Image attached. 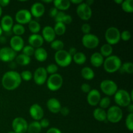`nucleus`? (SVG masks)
<instances>
[{
  "label": "nucleus",
  "instance_id": "8",
  "mask_svg": "<svg viewBox=\"0 0 133 133\" xmlns=\"http://www.w3.org/2000/svg\"><path fill=\"white\" fill-rule=\"evenodd\" d=\"M100 88L105 95L109 96H114L118 91V85L112 80H104L100 84Z\"/></svg>",
  "mask_w": 133,
  "mask_h": 133
},
{
  "label": "nucleus",
  "instance_id": "47",
  "mask_svg": "<svg viewBox=\"0 0 133 133\" xmlns=\"http://www.w3.org/2000/svg\"><path fill=\"white\" fill-rule=\"evenodd\" d=\"M81 90L83 91V92H84V93H89L90 91L91 90V87L88 84H87V83H84V84H82L81 87Z\"/></svg>",
  "mask_w": 133,
  "mask_h": 133
},
{
  "label": "nucleus",
  "instance_id": "60",
  "mask_svg": "<svg viewBox=\"0 0 133 133\" xmlns=\"http://www.w3.org/2000/svg\"><path fill=\"white\" fill-rule=\"evenodd\" d=\"M2 32H3V31H2V29H1V27H0V36H1V35H2Z\"/></svg>",
  "mask_w": 133,
  "mask_h": 133
},
{
  "label": "nucleus",
  "instance_id": "48",
  "mask_svg": "<svg viewBox=\"0 0 133 133\" xmlns=\"http://www.w3.org/2000/svg\"><path fill=\"white\" fill-rule=\"evenodd\" d=\"M71 22H72V18H71V16L69 15V14H66L63 18L62 23L65 25V24H70V23H71Z\"/></svg>",
  "mask_w": 133,
  "mask_h": 133
},
{
  "label": "nucleus",
  "instance_id": "31",
  "mask_svg": "<svg viewBox=\"0 0 133 133\" xmlns=\"http://www.w3.org/2000/svg\"><path fill=\"white\" fill-rule=\"evenodd\" d=\"M119 70L121 74H132L133 72V64L131 62H125L122 64Z\"/></svg>",
  "mask_w": 133,
  "mask_h": 133
},
{
  "label": "nucleus",
  "instance_id": "62",
  "mask_svg": "<svg viewBox=\"0 0 133 133\" xmlns=\"http://www.w3.org/2000/svg\"><path fill=\"white\" fill-rule=\"evenodd\" d=\"M7 133H15L14 132V131H10V132H7Z\"/></svg>",
  "mask_w": 133,
  "mask_h": 133
},
{
  "label": "nucleus",
  "instance_id": "32",
  "mask_svg": "<svg viewBox=\"0 0 133 133\" xmlns=\"http://www.w3.org/2000/svg\"><path fill=\"white\" fill-rule=\"evenodd\" d=\"M16 62L21 66H27L31 62V58L23 54H20L16 57Z\"/></svg>",
  "mask_w": 133,
  "mask_h": 133
},
{
  "label": "nucleus",
  "instance_id": "2",
  "mask_svg": "<svg viewBox=\"0 0 133 133\" xmlns=\"http://www.w3.org/2000/svg\"><path fill=\"white\" fill-rule=\"evenodd\" d=\"M122 64V61L119 57L116 55H111L107 57L106 59L104 61L103 65L107 72L112 74L119 70Z\"/></svg>",
  "mask_w": 133,
  "mask_h": 133
},
{
  "label": "nucleus",
  "instance_id": "43",
  "mask_svg": "<svg viewBox=\"0 0 133 133\" xmlns=\"http://www.w3.org/2000/svg\"><path fill=\"white\" fill-rule=\"evenodd\" d=\"M131 32H129L127 30H125V31H123L122 33L120 34V38L122 40H123V41H128L131 39Z\"/></svg>",
  "mask_w": 133,
  "mask_h": 133
},
{
  "label": "nucleus",
  "instance_id": "34",
  "mask_svg": "<svg viewBox=\"0 0 133 133\" xmlns=\"http://www.w3.org/2000/svg\"><path fill=\"white\" fill-rule=\"evenodd\" d=\"M28 24L29 29L32 34H38V32H39V31H40V29H41L40 24L37 21L31 20Z\"/></svg>",
  "mask_w": 133,
  "mask_h": 133
},
{
  "label": "nucleus",
  "instance_id": "46",
  "mask_svg": "<svg viewBox=\"0 0 133 133\" xmlns=\"http://www.w3.org/2000/svg\"><path fill=\"white\" fill-rule=\"evenodd\" d=\"M39 123L42 128H47L49 125V121L47 118H42Z\"/></svg>",
  "mask_w": 133,
  "mask_h": 133
},
{
  "label": "nucleus",
  "instance_id": "7",
  "mask_svg": "<svg viewBox=\"0 0 133 133\" xmlns=\"http://www.w3.org/2000/svg\"><path fill=\"white\" fill-rule=\"evenodd\" d=\"M120 31L115 27H110L105 32V38L107 44L110 45L117 44L120 40Z\"/></svg>",
  "mask_w": 133,
  "mask_h": 133
},
{
  "label": "nucleus",
  "instance_id": "59",
  "mask_svg": "<svg viewBox=\"0 0 133 133\" xmlns=\"http://www.w3.org/2000/svg\"><path fill=\"white\" fill-rule=\"evenodd\" d=\"M1 14H2V8H1V6H0V17H1Z\"/></svg>",
  "mask_w": 133,
  "mask_h": 133
},
{
  "label": "nucleus",
  "instance_id": "5",
  "mask_svg": "<svg viewBox=\"0 0 133 133\" xmlns=\"http://www.w3.org/2000/svg\"><path fill=\"white\" fill-rule=\"evenodd\" d=\"M122 118L123 111L118 106H112L108 109L107 112V120L110 123H118L122 120Z\"/></svg>",
  "mask_w": 133,
  "mask_h": 133
},
{
  "label": "nucleus",
  "instance_id": "24",
  "mask_svg": "<svg viewBox=\"0 0 133 133\" xmlns=\"http://www.w3.org/2000/svg\"><path fill=\"white\" fill-rule=\"evenodd\" d=\"M35 58L39 62H44L48 58V52L44 48H39L35 50L34 53Z\"/></svg>",
  "mask_w": 133,
  "mask_h": 133
},
{
  "label": "nucleus",
  "instance_id": "25",
  "mask_svg": "<svg viewBox=\"0 0 133 133\" xmlns=\"http://www.w3.org/2000/svg\"><path fill=\"white\" fill-rule=\"evenodd\" d=\"M53 3L54 4V7L58 10H68L71 5V3L68 0H55Z\"/></svg>",
  "mask_w": 133,
  "mask_h": 133
},
{
  "label": "nucleus",
  "instance_id": "20",
  "mask_svg": "<svg viewBox=\"0 0 133 133\" xmlns=\"http://www.w3.org/2000/svg\"><path fill=\"white\" fill-rule=\"evenodd\" d=\"M14 24L13 19L10 16L5 15L2 18L1 21V28L2 31L8 32L12 30Z\"/></svg>",
  "mask_w": 133,
  "mask_h": 133
},
{
  "label": "nucleus",
  "instance_id": "11",
  "mask_svg": "<svg viewBox=\"0 0 133 133\" xmlns=\"http://www.w3.org/2000/svg\"><path fill=\"white\" fill-rule=\"evenodd\" d=\"M76 12L78 16L83 20H88L92 15V10L90 6L83 2L78 5Z\"/></svg>",
  "mask_w": 133,
  "mask_h": 133
},
{
  "label": "nucleus",
  "instance_id": "15",
  "mask_svg": "<svg viewBox=\"0 0 133 133\" xmlns=\"http://www.w3.org/2000/svg\"><path fill=\"white\" fill-rule=\"evenodd\" d=\"M29 113L32 119L37 122L41 120L44 117V110L42 107L37 103L31 105L29 109Z\"/></svg>",
  "mask_w": 133,
  "mask_h": 133
},
{
  "label": "nucleus",
  "instance_id": "50",
  "mask_svg": "<svg viewBox=\"0 0 133 133\" xmlns=\"http://www.w3.org/2000/svg\"><path fill=\"white\" fill-rule=\"evenodd\" d=\"M58 12V10H57V9H56L55 7H53V8H51L50 10H49V16H50L51 17L55 18V17L56 16V15L57 14Z\"/></svg>",
  "mask_w": 133,
  "mask_h": 133
},
{
  "label": "nucleus",
  "instance_id": "28",
  "mask_svg": "<svg viewBox=\"0 0 133 133\" xmlns=\"http://www.w3.org/2000/svg\"><path fill=\"white\" fill-rule=\"evenodd\" d=\"M113 51V48L111 45L109 44H105L102 45L100 48V54L105 57H109L112 55Z\"/></svg>",
  "mask_w": 133,
  "mask_h": 133
},
{
  "label": "nucleus",
  "instance_id": "58",
  "mask_svg": "<svg viewBox=\"0 0 133 133\" xmlns=\"http://www.w3.org/2000/svg\"><path fill=\"white\" fill-rule=\"evenodd\" d=\"M114 2L117 4H120V5H122V3H123V0H115Z\"/></svg>",
  "mask_w": 133,
  "mask_h": 133
},
{
  "label": "nucleus",
  "instance_id": "13",
  "mask_svg": "<svg viewBox=\"0 0 133 133\" xmlns=\"http://www.w3.org/2000/svg\"><path fill=\"white\" fill-rule=\"evenodd\" d=\"M34 81L38 85H42L48 79V73L45 68H38L33 75Z\"/></svg>",
  "mask_w": 133,
  "mask_h": 133
},
{
  "label": "nucleus",
  "instance_id": "17",
  "mask_svg": "<svg viewBox=\"0 0 133 133\" xmlns=\"http://www.w3.org/2000/svg\"><path fill=\"white\" fill-rule=\"evenodd\" d=\"M10 48L16 53L23 49L24 47V41L21 36H14L10 39Z\"/></svg>",
  "mask_w": 133,
  "mask_h": 133
},
{
  "label": "nucleus",
  "instance_id": "38",
  "mask_svg": "<svg viewBox=\"0 0 133 133\" xmlns=\"http://www.w3.org/2000/svg\"><path fill=\"white\" fill-rule=\"evenodd\" d=\"M99 105L101 109H107L110 105V99L109 97H105L101 99L99 103Z\"/></svg>",
  "mask_w": 133,
  "mask_h": 133
},
{
  "label": "nucleus",
  "instance_id": "40",
  "mask_svg": "<svg viewBox=\"0 0 133 133\" xmlns=\"http://www.w3.org/2000/svg\"><path fill=\"white\" fill-rule=\"evenodd\" d=\"M125 125L127 128L130 131H133V114H129L127 116L125 120Z\"/></svg>",
  "mask_w": 133,
  "mask_h": 133
},
{
  "label": "nucleus",
  "instance_id": "16",
  "mask_svg": "<svg viewBox=\"0 0 133 133\" xmlns=\"http://www.w3.org/2000/svg\"><path fill=\"white\" fill-rule=\"evenodd\" d=\"M101 99V94L97 90H91L89 93H88L87 101L91 106H97L99 103Z\"/></svg>",
  "mask_w": 133,
  "mask_h": 133
},
{
  "label": "nucleus",
  "instance_id": "45",
  "mask_svg": "<svg viewBox=\"0 0 133 133\" xmlns=\"http://www.w3.org/2000/svg\"><path fill=\"white\" fill-rule=\"evenodd\" d=\"M81 30L84 33V35H87V34H90V32L91 31V27L90 24L88 23H84L81 27Z\"/></svg>",
  "mask_w": 133,
  "mask_h": 133
},
{
  "label": "nucleus",
  "instance_id": "54",
  "mask_svg": "<svg viewBox=\"0 0 133 133\" xmlns=\"http://www.w3.org/2000/svg\"><path fill=\"white\" fill-rule=\"evenodd\" d=\"M127 110L129 112V114H133V105L132 104H130L128 107H127Z\"/></svg>",
  "mask_w": 133,
  "mask_h": 133
},
{
  "label": "nucleus",
  "instance_id": "6",
  "mask_svg": "<svg viewBox=\"0 0 133 133\" xmlns=\"http://www.w3.org/2000/svg\"><path fill=\"white\" fill-rule=\"evenodd\" d=\"M63 84L62 77L58 74L50 75L47 79V87L51 91H57L62 87Z\"/></svg>",
  "mask_w": 133,
  "mask_h": 133
},
{
  "label": "nucleus",
  "instance_id": "57",
  "mask_svg": "<svg viewBox=\"0 0 133 133\" xmlns=\"http://www.w3.org/2000/svg\"><path fill=\"white\" fill-rule=\"evenodd\" d=\"M94 3V0H87V1L85 2V3L87 4V5H88L89 6H90Z\"/></svg>",
  "mask_w": 133,
  "mask_h": 133
},
{
  "label": "nucleus",
  "instance_id": "49",
  "mask_svg": "<svg viewBox=\"0 0 133 133\" xmlns=\"http://www.w3.org/2000/svg\"><path fill=\"white\" fill-rule=\"evenodd\" d=\"M60 112H61V114H62V116H67L69 114V113H70V109L68 107H61Z\"/></svg>",
  "mask_w": 133,
  "mask_h": 133
},
{
  "label": "nucleus",
  "instance_id": "36",
  "mask_svg": "<svg viewBox=\"0 0 133 133\" xmlns=\"http://www.w3.org/2000/svg\"><path fill=\"white\" fill-rule=\"evenodd\" d=\"M12 30V32H14L15 36H20L23 35L25 33V32L24 26L22 25L18 24V23L13 25Z\"/></svg>",
  "mask_w": 133,
  "mask_h": 133
},
{
  "label": "nucleus",
  "instance_id": "19",
  "mask_svg": "<svg viewBox=\"0 0 133 133\" xmlns=\"http://www.w3.org/2000/svg\"><path fill=\"white\" fill-rule=\"evenodd\" d=\"M30 12L35 18H40L45 12V6L41 3L36 2L32 5Z\"/></svg>",
  "mask_w": 133,
  "mask_h": 133
},
{
  "label": "nucleus",
  "instance_id": "53",
  "mask_svg": "<svg viewBox=\"0 0 133 133\" xmlns=\"http://www.w3.org/2000/svg\"><path fill=\"white\" fill-rule=\"evenodd\" d=\"M9 3H10L9 0H0V6H1L5 7V6H7Z\"/></svg>",
  "mask_w": 133,
  "mask_h": 133
},
{
  "label": "nucleus",
  "instance_id": "56",
  "mask_svg": "<svg viewBox=\"0 0 133 133\" xmlns=\"http://www.w3.org/2000/svg\"><path fill=\"white\" fill-rule=\"evenodd\" d=\"M6 42V39L5 36H0V42L1 44H5Z\"/></svg>",
  "mask_w": 133,
  "mask_h": 133
},
{
  "label": "nucleus",
  "instance_id": "51",
  "mask_svg": "<svg viewBox=\"0 0 133 133\" xmlns=\"http://www.w3.org/2000/svg\"><path fill=\"white\" fill-rule=\"evenodd\" d=\"M46 133H62L58 129L55 128V127H51L48 130Z\"/></svg>",
  "mask_w": 133,
  "mask_h": 133
},
{
  "label": "nucleus",
  "instance_id": "55",
  "mask_svg": "<svg viewBox=\"0 0 133 133\" xmlns=\"http://www.w3.org/2000/svg\"><path fill=\"white\" fill-rule=\"evenodd\" d=\"M70 3H74V4H76V5H79V4L82 3H83V1L82 0H77V1H75V0H71V1H70Z\"/></svg>",
  "mask_w": 133,
  "mask_h": 133
},
{
  "label": "nucleus",
  "instance_id": "41",
  "mask_svg": "<svg viewBox=\"0 0 133 133\" xmlns=\"http://www.w3.org/2000/svg\"><path fill=\"white\" fill-rule=\"evenodd\" d=\"M20 77L22 80L23 79L25 81H29L32 78V74L29 70H25V71H23L21 73Z\"/></svg>",
  "mask_w": 133,
  "mask_h": 133
},
{
  "label": "nucleus",
  "instance_id": "10",
  "mask_svg": "<svg viewBox=\"0 0 133 133\" xmlns=\"http://www.w3.org/2000/svg\"><path fill=\"white\" fill-rule=\"evenodd\" d=\"M12 127L15 133H25L28 128V123L24 118L18 117L12 121Z\"/></svg>",
  "mask_w": 133,
  "mask_h": 133
},
{
  "label": "nucleus",
  "instance_id": "1",
  "mask_svg": "<svg viewBox=\"0 0 133 133\" xmlns=\"http://www.w3.org/2000/svg\"><path fill=\"white\" fill-rule=\"evenodd\" d=\"M22 83L20 74L15 71H6L3 76L1 83L5 89L14 90L16 89Z\"/></svg>",
  "mask_w": 133,
  "mask_h": 133
},
{
  "label": "nucleus",
  "instance_id": "27",
  "mask_svg": "<svg viewBox=\"0 0 133 133\" xmlns=\"http://www.w3.org/2000/svg\"><path fill=\"white\" fill-rule=\"evenodd\" d=\"M81 75L86 80H92L94 78L95 74L94 70L90 67H84L81 70Z\"/></svg>",
  "mask_w": 133,
  "mask_h": 133
},
{
  "label": "nucleus",
  "instance_id": "4",
  "mask_svg": "<svg viewBox=\"0 0 133 133\" xmlns=\"http://www.w3.org/2000/svg\"><path fill=\"white\" fill-rule=\"evenodd\" d=\"M55 60L58 66L61 67H67L71 64L72 57L66 50L58 51L55 54Z\"/></svg>",
  "mask_w": 133,
  "mask_h": 133
},
{
  "label": "nucleus",
  "instance_id": "44",
  "mask_svg": "<svg viewBox=\"0 0 133 133\" xmlns=\"http://www.w3.org/2000/svg\"><path fill=\"white\" fill-rule=\"evenodd\" d=\"M66 15L64 12L62 11H58L57 14L56 15V16L55 17V19L56 23H62V20H63V18L64 17V16Z\"/></svg>",
  "mask_w": 133,
  "mask_h": 133
},
{
  "label": "nucleus",
  "instance_id": "18",
  "mask_svg": "<svg viewBox=\"0 0 133 133\" xmlns=\"http://www.w3.org/2000/svg\"><path fill=\"white\" fill-rule=\"evenodd\" d=\"M44 39L42 36L38 34H32L30 35L28 38V42L29 45L33 48H41L42 45L44 44Z\"/></svg>",
  "mask_w": 133,
  "mask_h": 133
},
{
  "label": "nucleus",
  "instance_id": "22",
  "mask_svg": "<svg viewBox=\"0 0 133 133\" xmlns=\"http://www.w3.org/2000/svg\"><path fill=\"white\" fill-rule=\"evenodd\" d=\"M47 107L51 112L53 114H57L60 112L62 107L61 103L57 99L51 98L47 102Z\"/></svg>",
  "mask_w": 133,
  "mask_h": 133
},
{
  "label": "nucleus",
  "instance_id": "61",
  "mask_svg": "<svg viewBox=\"0 0 133 133\" xmlns=\"http://www.w3.org/2000/svg\"><path fill=\"white\" fill-rule=\"evenodd\" d=\"M44 3H51V2H53L52 1H51V0H49V1H43Z\"/></svg>",
  "mask_w": 133,
  "mask_h": 133
},
{
  "label": "nucleus",
  "instance_id": "35",
  "mask_svg": "<svg viewBox=\"0 0 133 133\" xmlns=\"http://www.w3.org/2000/svg\"><path fill=\"white\" fill-rule=\"evenodd\" d=\"M122 8L124 12L127 13L133 12V1L132 0H125L122 3Z\"/></svg>",
  "mask_w": 133,
  "mask_h": 133
},
{
  "label": "nucleus",
  "instance_id": "37",
  "mask_svg": "<svg viewBox=\"0 0 133 133\" xmlns=\"http://www.w3.org/2000/svg\"><path fill=\"white\" fill-rule=\"evenodd\" d=\"M51 47L53 49L58 51H61L63 49L64 47V44L62 40H55L54 41L51 43Z\"/></svg>",
  "mask_w": 133,
  "mask_h": 133
},
{
  "label": "nucleus",
  "instance_id": "14",
  "mask_svg": "<svg viewBox=\"0 0 133 133\" xmlns=\"http://www.w3.org/2000/svg\"><path fill=\"white\" fill-rule=\"evenodd\" d=\"M16 57V53L9 47L0 49V60L3 62H12Z\"/></svg>",
  "mask_w": 133,
  "mask_h": 133
},
{
  "label": "nucleus",
  "instance_id": "52",
  "mask_svg": "<svg viewBox=\"0 0 133 133\" xmlns=\"http://www.w3.org/2000/svg\"><path fill=\"white\" fill-rule=\"evenodd\" d=\"M68 52L69 54H70V55L71 56V57H72L73 56L77 53V49L76 48H74V47H71V48H70V49H69V51Z\"/></svg>",
  "mask_w": 133,
  "mask_h": 133
},
{
  "label": "nucleus",
  "instance_id": "30",
  "mask_svg": "<svg viewBox=\"0 0 133 133\" xmlns=\"http://www.w3.org/2000/svg\"><path fill=\"white\" fill-rule=\"evenodd\" d=\"M72 60L74 62L79 65H82L85 63L87 61V57L82 52H77L72 57Z\"/></svg>",
  "mask_w": 133,
  "mask_h": 133
},
{
  "label": "nucleus",
  "instance_id": "21",
  "mask_svg": "<svg viewBox=\"0 0 133 133\" xmlns=\"http://www.w3.org/2000/svg\"><path fill=\"white\" fill-rule=\"evenodd\" d=\"M55 33L53 27L45 26L42 30V38L44 40L48 43H51L55 39Z\"/></svg>",
  "mask_w": 133,
  "mask_h": 133
},
{
  "label": "nucleus",
  "instance_id": "26",
  "mask_svg": "<svg viewBox=\"0 0 133 133\" xmlns=\"http://www.w3.org/2000/svg\"><path fill=\"white\" fill-rule=\"evenodd\" d=\"M94 118L98 122H105L107 120V112L101 108H97L94 110Z\"/></svg>",
  "mask_w": 133,
  "mask_h": 133
},
{
  "label": "nucleus",
  "instance_id": "33",
  "mask_svg": "<svg viewBox=\"0 0 133 133\" xmlns=\"http://www.w3.org/2000/svg\"><path fill=\"white\" fill-rule=\"evenodd\" d=\"M53 30L55 31V33L56 35L58 36H62L66 32V25L63 23H56L55 25V27L53 28Z\"/></svg>",
  "mask_w": 133,
  "mask_h": 133
},
{
  "label": "nucleus",
  "instance_id": "9",
  "mask_svg": "<svg viewBox=\"0 0 133 133\" xmlns=\"http://www.w3.org/2000/svg\"><path fill=\"white\" fill-rule=\"evenodd\" d=\"M83 45L88 49H95L98 46L99 40L96 35L93 34L84 35L82 38Z\"/></svg>",
  "mask_w": 133,
  "mask_h": 133
},
{
  "label": "nucleus",
  "instance_id": "42",
  "mask_svg": "<svg viewBox=\"0 0 133 133\" xmlns=\"http://www.w3.org/2000/svg\"><path fill=\"white\" fill-rule=\"evenodd\" d=\"M45 70H46L48 74L53 75V74H57V72L58 71V66L55 64H51L47 66Z\"/></svg>",
  "mask_w": 133,
  "mask_h": 133
},
{
  "label": "nucleus",
  "instance_id": "12",
  "mask_svg": "<svg viewBox=\"0 0 133 133\" xmlns=\"http://www.w3.org/2000/svg\"><path fill=\"white\" fill-rule=\"evenodd\" d=\"M32 15L31 12L27 9H21L16 12L15 15L16 21L18 24L23 25V24H27L31 22L32 19Z\"/></svg>",
  "mask_w": 133,
  "mask_h": 133
},
{
  "label": "nucleus",
  "instance_id": "29",
  "mask_svg": "<svg viewBox=\"0 0 133 133\" xmlns=\"http://www.w3.org/2000/svg\"><path fill=\"white\" fill-rule=\"evenodd\" d=\"M42 130L40 123L37 121H34L28 125L27 132L28 133H40Z\"/></svg>",
  "mask_w": 133,
  "mask_h": 133
},
{
  "label": "nucleus",
  "instance_id": "23",
  "mask_svg": "<svg viewBox=\"0 0 133 133\" xmlns=\"http://www.w3.org/2000/svg\"><path fill=\"white\" fill-rule=\"evenodd\" d=\"M104 58L99 53H93L90 57V63L94 67L99 68L103 64Z\"/></svg>",
  "mask_w": 133,
  "mask_h": 133
},
{
  "label": "nucleus",
  "instance_id": "39",
  "mask_svg": "<svg viewBox=\"0 0 133 133\" xmlns=\"http://www.w3.org/2000/svg\"><path fill=\"white\" fill-rule=\"evenodd\" d=\"M22 52H23L22 54L30 57L31 56L34 55V53H35V48L31 47V45H26V46L23 47V49H22Z\"/></svg>",
  "mask_w": 133,
  "mask_h": 133
},
{
  "label": "nucleus",
  "instance_id": "3",
  "mask_svg": "<svg viewBox=\"0 0 133 133\" xmlns=\"http://www.w3.org/2000/svg\"><path fill=\"white\" fill-rule=\"evenodd\" d=\"M114 101L118 106L123 107H127L132 102L129 93L125 90H118L114 94Z\"/></svg>",
  "mask_w": 133,
  "mask_h": 133
}]
</instances>
